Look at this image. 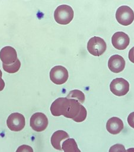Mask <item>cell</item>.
Returning a JSON list of instances; mask_svg holds the SVG:
<instances>
[{
    "instance_id": "cell-12",
    "label": "cell",
    "mask_w": 134,
    "mask_h": 152,
    "mask_svg": "<svg viewBox=\"0 0 134 152\" xmlns=\"http://www.w3.org/2000/svg\"><path fill=\"white\" fill-rule=\"evenodd\" d=\"M123 121L117 117H112L110 118L106 124V129L107 131L113 135L119 134L123 130Z\"/></svg>"
},
{
    "instance_id": "cell-11",
    "label": "cell",
    "mask_w": 134,
    "mask_h": 152,
    "mask_svg": "<svg viewBox=\"0 0 134 152\" xmlns=\"http://www.w3.org/2000/svg\"><path fill=\"white\" fill-rule=\"evenodd\" d=\"M125 67V60L120 55L111 56L108 61V67L112 72L118 73L123 71Z\"/></svg>"
},
{
    "instance_id": "cell-13",
    "label": "cell",
    "mask_w": 134,
    "mask_h": 152,
    "mask_svg": "<svg viewBox=\"0 0 134 152\" xmlns=\"http://www.w3.org/2000/svg\"><path fill=\"white\" fill-rule=\"evenodd\" d=\"M69 138V135L66 132L59 130L55 132L51 137L50 141L52 146L56 150H62V147L61 146V142L65 139Z\"/></svg>"
},
{
    "instance_id": "cell-14",
    "label": "cell",
    "mask_w": 134,
    "mask_h": 152,
    "mask_svg": "<svg viewBox=\"0 0 134 152\" xmlns=\"http://www.w3.org/2000/svg\"><path fill=\"white\" fill-rule=\"evenodd\" d=\"M64 152H81L78 147L76 140L73 138H68L64 141L62 145Z\"/></svg>"
},
{
    "instance_id": "cell-19",
    "label": "cell",
    "mask_w": 134,
    "mask_h": 152,
    "mask_svg": "<svg viewBox=\"0 0 134 152\" xmlns=\"http://www.w3.org/2000/svg\"><path fill=\"white\" fill-rule=\"evenodd\" d=\"M128 122L130 126L134 128V112L130 113L128 117Z\"/></svg>"
},
{
    "instance_id": "cell-23",
    "label": "cell",
    "mask_w": 134,
    "mask_h": 152,
    "mask_svg": "<svg viewBox=\"0 0 134 152\" xmlns=\"http://www.w3.org/2000/svg\"><path fill=\"white\" fill-rule=\"evenodd\" d=\"M2 75H3L2 72H1V70H0V77L2 78Z\"/></svg>"
},
{
    "instance_id": "cell-6",
    "label": "cell",
    "mask_w": 134,
    "mask_h": 152,
    "mask_svg": "<svg viewBox=\"0 0 134 152\" xmlns=\"http://www.w3.org/2000/svg\"><path fill=\"white\" fill-rule=\"evenodd\" d=\"M110 90L116 96H123L129 92V84L126 80L122 78H117L111 82Z\"/></svg>"
},
{
    "instance_id": "cell-22",
    "label": "cell",
    "mask_w": 134,
    "mask_h": 152,
    "mask_svg": "<svg viewBox=\"0 0 134 152\" xmlns=\"http://www.w3.org/2000/svg\"><path fill=\"white\" fill-rule=\"evenodd\" d=\"M126 152H134V148H130L126 150Z\"/></svg>"
},
{
    "instance_id": "cell-21",
    "label": "cell",
    "mask_w": 134,
    "mask_h": 152,
    "mask_svg": "<svg viewBox=\"0 0 134 152\" xmlns=\"http://www.w3.org/2000/svg\"><path fill=\"white\" fill-rule=\"evenodd\" d=\"M5 87V83L2 78L0 77V91H1L4 90Z\"/></svg>"
},
{
    "instance_id": "cell-1",
    "label": "cell",
    "mask_w": 134,
    "mask_h": 152,
    "mask_svg": "<svg viewBox=\"0 0 134 152\" xmlns=\"http://www.w3.org/2000/svg\"><path fill=\"white\" fill-rule=\"evenodd\" d=\"M50 112L54 116L63 115L76 122L85 121L87 115L86 108L80 102L66 97H60L55 100L51 104Z\"/></svg>"
},
{
    "instance_id": "cell-5",
    "label": "cell",
    "mask_w": 134,
    "mask_h": 152,
    "mask_svg": "<svg viewBox=\"0 0 134 152\" xmlns=\"http://www.w3.org/2000/svg\"><path fill=\"white\" fill-rule=\"evenodd\" d=\"M69 74L67 69L62 66L53 67L50 72V79L56 85H62L65 83L68 79Z\"/></svg>"
},
{
    "instance_id": "cell-17",
    "label": "cell",
    "mask_w": 134,
    "mask_h": 152,
    "mask_svg": "<svg viewBox=\"0 0 134 152\" xmlns=\"http://www.w3.org/2000/svg\"><path fill=\"white\" fill-rule=\"evenodd\" d=\"M109 152H126V150L123 145L116 144L110 148Z\"/></svg>"
},
{
    "instance_id": "cell-2",
    "label": "cell",
    "mask_w": 134,
    "mask_h": 152,
    "mask_svg": "<svg viewBox=\"0 0 134 152\" xmlns=\"http://www.w3.org/2000/svg\"><path fill=\"white\" fill-rule=\"evenodd\" d=\"M55 21L60 25H68L74 18V11L71 7L68 5L58 6L54 12Z\"/></svg>"
},
{
    "instance_id": "cell-18",
    "label": "cell",
    "mask_w": 134,
    "mask_h": 152,
    "mask_svg": "<svg viewBox=\"0 0 134 152\" xmlns=\"http://www.w3.org/2000/svg\"><path fill=\"white\" fill-rule=\"evenodd\" d=\"M16 152H33V150L32 147L24 144L18 147Z\"/></svg>"
},
{
    "instance_id": "cell-10",
    "label": "cell",
    "mask_w": 134,
    "mask_h": 152,
    "mask_svg": "<svg viewBox=\"0 0 134 152\" xmlns=\"http://www.w3.org/2000/svg\"><path fill=\"white\" fill-rule=\"evenodd\" d=\"M0 59L3 64L10 65L14 63L17 60V54L16 50L10 46H6L0 51Z\"/></svg>"
},
{
    "instance_id": "cell-16",
    "label": "cell",
    "mask_w": 134,
    "mask_h": 152,
    "mask_svg": "<svg viewBox=\"0 0 134 152\" xmlns=\"http://www.w3.org/2000/svg\"><path fill=\"white\" fill-rule=\"evenodd\" d=\"M21 63L18 59L14 63L10 65H6L3 64V67L4 70L9 73H14L18 72L20 68Z\"/></svg>"
},
{
    "instance_id": "cell-8",
    "label": "cell",
    "mask_w": 134,
    "mask_h": 152,
    "mask_svg": "<svg viewBox=\"0 0 134 152\" xmlns=\"http://www.w3.org/2000/svg\"><path fill=\"white\" fill-rule=\"evenodd\" d=\"M31 128L36 132H42L46 129L48 125V119L46 116L40 112L33 114L30 121Z\"/></svg>"
},
{
    "instance_id": "cell-3",
    "label": "cell",
    "mask_w": 134,
    "mask_h": 152,
    "mask_svg": "<svg viewBox=\"0 0 134 152\" xmlns=\"http://www.w3.org/2000/svg\"><path fill=\"white\" fill-rule=\"evenodd\" d=\"M106 43L103 39L98 37H94L90 39L87 43L89 52L94 56H100L106 50Z\"/></svg>"
},
{
    "instance_id": "cell-9",
    "label": "cell",
    "mask_w": 134,
    "mask_h": 152,
    "mask_svg": "<svg viewBox=\"0 0 134 152\" xmlns=\"http://www.w3.org/2000/svg\"><path fill=\"white\" fill-rule=\"evenodd\" d=\"M130 42L129 36L123 32H117L112 38L113 46L117 50H123L126 49Z\"/></svg>"
},
{
    "instance_id": "cell-20",
    "label": "cell",
    "mask_w": 134,
    "mask_h": 152,
    "mask_svg": "<svg viewBox=\"0 0 134 152\" xmlns=\"http://www.w3.org/2000/svg\"><path fill=\"white\" fill-rule=\"evenodd\" d=\"M128 57H129V60L134 63V47H132L130 50H129V54H128Z\"/></svg>"
},
{
    "instance_id": "cell-7",
    "label": "cell",
    "mask_w": 134,
    "mask_h": 152,
    "mask_svg": "<svg viewBox=\"0 0 134 152\" xmlns=\"http://www.w3.org/2000/svg\"><path fill=\"white\" fill-rule=\"evenodd\" d=\"M26 121L24 116L19 113L11 114L7 120V125L9 128L13 131H20L25 126Z\"/></svg>"
},
{
    "instance_id": "cell-15",
    "label": "cell",
    "mask_w": 134,
    "mask_h": 152,
    "mask_svg": "<svg viewBox=\"0 0 134 152\" xmlns=\"http://www.w3.org/2000/svg\"><path fill=\"white\" fill-rule=\"evenodd\" d=\"M68 99H72L77 100L81 104L83 103L85 101V95L84 94L79 90H74L69 93V94L67 95Z\"/></svg>"
},
{
    "instance_id": "cell-4",
    "label": "cell",
    "mask_w": 134,
    "mask_h": 152,
    "mask_svg": "<svg viewBox=\"0 0 134 152\" xmlns=\"http://www.w3.org/2000/svg\"><path fill=\"white\" fill-rule=\"evenodd\" d=\"M116 19L123 26L130 25L134 20V12L127 6H122L117 9Z\"/></svg>"
}]
</instances>
